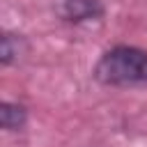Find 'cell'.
Returning a JSON list of instances; mask_svg holds the SVG:
<instances>
[{
    "label": "cell",
    "mask_w": 147,
    "mask_h": 147,
    "mask_svg": "<svg viewBox=\"0 0 147 147\" xmlns=\"http://www.w3.org/2000/svg\"><path fill=\"white\" fill-rule=\"evenodd\" d=\"M18 37H14V34H5L2 37V64H9L16 55H18Z\"/></svg>",
    "instance_id": "277c9868"
},
{
    "label": "cell",
    "mask_w": 147,
    "mask_h": 147,
    "mask_svg": "<svg viewBox=\"0 0 147 147\" xmlns=\"http://www.w3.org/2000/svg\"><path fill=\"white\" fill-rule=\"evenodd\" d=\"M53 9L62 21H69V23L96 18L103 11L101 0H53Z\"/></svg>",
    "instance_id": "7a4b0ae2"
},
{
    "label": "cell",
    "mask_w": 147,
    "mask_h": 147,
    "mask_svg": "<svg viewBox=\"0 0 147 147\" xmlns=\"http://www.w3.org/2000/svg\"><path fill=\"white\" fill-rule=\"evenodd\" d=\"M0 124H2V129H7V131L21 129V126L25 124V108L18 106V103L5 101V103L0 106Z\"/></svg>",
    "instance_id": "3957f363"
},
{
    "label": "cell",
    "mask_w": 147,
    "mask_h": 147,
    "mask_svg": "<svg viewBox=\"0 0 147 147\" xmlns=\"http://www.w3.org/2000/svg\"><path fill=\"white\" fill-rule=\"evenodd\" d=\"M94 78L103 85L147 83V53L133 46H115L96 62Z\"/></svg>",
    "instance_id": "6da1fadb"
}]
</instances>
